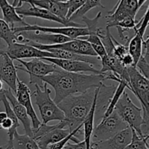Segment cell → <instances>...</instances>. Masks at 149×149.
Masks as SVG:
<instances>
[{
    "mask_svg": "<svg viewBox=\"0 0 149 149\" xmlns=\"http://www.w3.org/2000/svg\"><path fill=\"white\" fill-rule=\"evenodd\" d=\"M105 81L104 74H85L67 72L58 68L52 74L42 77L30 76V84L42 88L44 83L50 85L55 90L52 99L57 105L70 95L82 93L93 88H97Z\"/></svg>",
    "mask_w": 149,
    "mask_h": 149,
    "instance_id": "1",
    "label": "cell"
},
{
    "mask_svg": "<svg viewBox=\"0 0 149 149\" xmlns=\"http://www.w3.org/2000/svg\"><path fill=\"white\" fill-rule=\"evenodd\" d=\"M135 68L138 71L148 79L149 77V65H148V54L141 55L139 61L135 65Z\"/></svg>",
    "mask_w": 149,
    "mask_h": 149,
    "instance_id": "31",
    "label": "cell"
},
{
    "mask_svg": "<svg viewBox=\"0 0 149 149\" xmlns=\"http://www.w3.org/2000/svg\"><path fill=\"white\" fill-rule=\"evenodd\" d=\"M0 10L2 12L3 20L10 26L11 29L15 27V23H19V26H26L29 24L17 14L15 7L7 0H0Z\"/></svg>",
    "mask_w": 149,
    "mask_h": 149,
    "instance_id": "21",
    "label": "cell"
},
{
    "mask_svg": "<svg viewBox=\"0 0 149 149\" xmlns=\"http://www.w3.org/2000/svg\"><path fill=\"white\" fill-rule=\"evenodd\" d=\"M1 149H4V148H3V147H2V148H1Z\"/></svg>",
    "mask_w": 149,
    "mask_h": 149,
    "instance_id": "39",
    "label": "cell"
},
{
    "mask_svg": "<svg viewBox=\"0 0 149 149\" xmlns=\"http://www.w3.org/2000/svg\"><path fill=\"white\" fill-rule=\"evenodd\" d=\"M91 149H96V148H95V147L92 146V147H91Z\"/></svg>",
    "mask_w": 149,
    "mask_h": 149,
    "instance_id": "37",
    "label": "cell"
},
{
    "mask_svg": "<svg viewBox=\"0 0 149 149\" xmlns=\"http://www.w3.org/2000/svg\"><path fill=\"white\" fill-rule=\"evenodd\" d=\"M16 99L20 105L26 109L27 114L29 115L32 123V129H37L42 122L38 118L36 111L33 107L31 98V90L24 81L17 79L16 82Z\"/></svg>",
    "mask_w": 149,
    "mask_h": 149,
    "instance_id": "11",
    "label": "cell"
},
{
    "mask_svg": "<svg viewBox=\"0 0 149 149\" xmlns=\"http://www.w3.org/2000/svg\"><path fill=\"white\" fill-rule=\"evenodd\" d=\"M121 62H122V65L125 67H126V68L130 66H135V65H134L133 59H132V56H131L129 53L127 54L126 55H125V56L121 59Z\"/></svg>",
    "mask_w": 149,
    "mask_h": 149,
    "instance_id": "35",
    "label": "cell"
},
{
    "mask_svg": "<svg viewBox=\"0 0 149 149\" xmlns=\"http://www.w3.org/2000/svg\"><path fill=\"white\" fill-rule=\"evenodd\" d=\"M126 88L130 90L129 85H128L126 81L121 79L119 80V82H118L117 87H116V90H115L114 93H113V96H112L111 99L110 103H109V106H108L107 107V109H106V112H105L103 117H107V116H109V115L113 111L116 103H117V102L119 101L120 97H122V94H123L124 92L125 91V89Z\"/></svg>",
    "mask_w": 149,
    "mask_h": 149,
    "instance_id": "26",
    "label": "cell"
},
{
    "mask_svg": "<svg viewBox=\"0 0 149 149\" xmlns=\"http://www.w3.org/2000/svg\"><path fill=\"white\" fill-rule=\"evenodd\" d=\"M132 137V129L128 127L109 139L92 142L91 147H95L96 149H125L131 142Z\"/></svg>",
    "mask_w": 149,
    "mask_h": 149,
    "instance_id": "17",
    "label": "cell"
},
{
    "mask_svg": "<svg viewBox=\"0 0 149 149\" xmlns=\"http://www.w3.org/2000/svg\"><path fill=\"white\" fill-rule=\"evenodd\" d=\"M100 17H101V12H99L93 19L89 18L87 16H84L81 18V20L85 23V27L88 29L90 35H96V33L99 29V27H97V23Z\"/></svg>",
    "mask_w": 149,
    "mask_h": 149,
    "instance_id": "30",
    "label": "cell"
},
{
    "mask_svg": "<svg viewBox=\"0 0 149 149\" xmlns=\"http://www.w3.org/2000/svg\"><path fill=\"white\" fill-rule=\"evenodd\" d=\"M1 148H2V147H1V146H0V149H1Z\"/></svg>",
    "mask_w": 149,
    "mask_h": 149,
    "instance_id": "38",
    "label": "cell"
},
{
    "mask_svg": "<svg viewBox=\"0 0 149 149\" xmlns=\"http://www.w3.org/2000/svg\"><path fill=\"white\" fill-rule=\"evenodd\" d=\"M146 0H121L118 1L111 10L108 12L106 16V27H114L115 25L127 17L135 18L137 13L143 5L146 2Z\"/></svg>",
    "mask_w": 149,
    "mask_h": 149,
    "instance_id": "7",
    "label": "cell"
},
{
    "mask_svg": "<svg viewBox=\"0 0 149 149\" xmlns=\"http://www.w3.org/2000/svg\"><path fill=\"white\" fill-rule=\"evenodd\" d=\"M42 60L51 63L67 72L76 73V74H84L85 72H90L92 74H102L100 70L96 69L94 65L82 61L51 58H42Z\"/></svg>",
    "mask_w": 149,
    "mask_h": 149,
    "instance_id": "13",
    "label": "cell"
},
{
    "mask_svg": "<svg viewBox=\"0 0 149 149\" xmlns=\"http://www.w3.org/2000/svg\"><path fill=\"white\" fill-rule=\"evenodd\" d=\"M85 2V0H69L67 1L68 3V13L66 15V20H68L83 4Z\"/></svg>",
    "mask_w": 149,
    "mask_h": 149,
    "instance_id": "33",
    "label": "cell"
},
{
    "mask_svg": "<svg viewBox=\"0 0 149 149\" xmlns=\"http://www.w3.org/2000/svg\"><path fill=\"white\" fill-rule=\"evenodd\" d=\"M17 78V69L13 61L5 52L0 50V79L15 93Z\"/></svg>",
    "mask_w": 149,
    "mask_h": 149,
    "instance_id": "14",
    "label": "cell"
},
{
    "mask_svg": "<svg viewBox=\"0 0 149 149\" xmlns=\"http://www.w3.org/2000/svg\"><path fill=\"white\" fill-rule=\"evenodd\" d=\"M0 39H3L7 43V46L14 42H17L16 34L13 33L10 26L1 18H0Z\"/></svg>",
    "mask_w": 149,
    "mask_h": 149,
    "instance_id": "28",
    "label": "cell"
},
{
    "mask_svg": "<svg viewBox=\"0 0 149 149\" xmlns=\"http://www.w3.org/2000/svg\"><path fill=\"white\" fill-rule=\"evenodd\" d=\"M116 87L117 85L116 84H112V85H106L103 82L99 87L95 113V119L97 117V121L103 118Z\"/></svg>",
    "mask_w": 149,
    "mask_h": 149,
    "instance_id": "19",
    "label": "cell"
},
{
    "mask_svg": "<svg viewBox=\"0 0 149 149\" xmlns=\"http://www.w3.org/2000/svg\"><path fill=\"white\" fill-rule=\"evenodd\" d=\"M132 129V128H131ZM132 137L131 142L125 149H149L148 148V138L149 135L141 137L137 134L134 130L132 129Z\"/></svg>",
    "mask_w": 149,
    "mask_h": 149,
    "instance_id": "29",
    "label": "cell"
},
{
    "mask_svg": "<svg viewBox=\"0 0 149 149\" xmlns=\"http://www.w3.org/2000/svg\"><path fill=\"white\" fill-rule=\"evenodd\" d=\"M15 11L20 17H33L43 20H50L62 24L64 27H85L84 25H80L79 23L70 22L68 20H62L59 17L52 15L47 10L40 8L33 4H31L27 1H17V4L15 7Z\"/></svg>",
    "mask_w": 149,
    "mask_h": 149,
    "instance_id": "8",
    "label": "cell"
},
{
    "mask_svg": "<svg viewBox=\"0 0 149 149\" xmlns=\"http://www.w3.org/2000/svg\"><path fill=\"white\" fill-rule=\"evenodd\" d=\"M130 79V91L136 96L142 106L143 117L146 123L148 124L149 111V81L144 77L135 66L127 68Z\"/></svg>",
    "mask_w": 149,
    "mask_h": 149,
    "instance_id": "5",
    "label": "cell"
},
{
    "mask_svg": "<svg viewBox=\"0 0 149 149\" xmlns=\"http://www.w3.org/2000/svg\"><path fill=\"white\" fill-rule=\"evenodd\" d=\"M99 87L96 88L95 96L94 101H93V106H92L91 110L90 113L87 115L86 119L83 122V130H84V142L86 144V149H91L92 143V135H93V129H94V122H95V113L96 103H97V95L99 92Z\"/></svg>",
    "mask_w": 149,
    "mask_h": 149,
    "instance_id": "22",
    "label": "cell"
},
{
    "mask_svg": "<svg viewBox=\"0 0 149 149\" xmlns=\"http://www.w3.org/2000/svg\"><path fill=\"white\" fill-rule=\"evenodd\" d=\"M35 90L33 95L35 97V103L39 108L42 124L47 125L52 121H63L65 117L62 111L50 97L51 90L47 84L44 83L42 89L38 85H34Z\"/></svg>",
    "mask_w": 149,
    "mask_h": 149,
    "instance_id": "4",
    "label": "cell"
},
{
    "mask_svg": "<svg viewBox=\"0 0 149 149\" xmlns=\"http://www.w3.org/2000/svg\"><path fill=\"white\" fill-rule=\"evenodd\" d=\"M95 93L96 88L90 89L84 93L68 96L58 104L65 117L61 121L64 128L67 127L71 132L82 125L91 110Z\"/></svg>",
    "mask_w": 149,
    "mask_h": 149,
    "instance_id": "2",
    "label": "cell"
},
{
    "mask_svg": "<svg viewBox=\"0 0 149 149\" xmlns=\"http://www.w3.org/2000/svg\"><path fill=\"white\" fill-rule=\"evenodd\" d=\"M3 93L10 103V106H11L15 116L17 117V120L21 122V124L23 125L25 134L32 138L33 132H32L31 127V121L29 115L27 114L26 109L18 103L15 96L13 95V91L10 88L4 89L3 90Z\"/></svg>",
    "mask_w": 149,
    "mask_h": 149,
    "instance_id": "16",
    "label": "cell"
},
{
    "mask_svg": "<svg viewBox=\"0 0 149 149\" xmlns=\"http://www.w3.org/2000/svg\"><path fill=\"white\" fill-rule=\"evenodd\" d=\"M15 34L22 31H37L43 32V33H54V34H61L67 37L71 38V39H79L81 37H84L90 35L88 29L86 27H49V26H39L37 24H28L26 26H15L12 29Z\"/></svg>",
    "mask_w": 149,
    "mask_h": 149,
    "instance_id": "9",
    "label": "cell"
},
{
    "mask_svg": "<svg viewBox=\"0 0 149 149\" xmlns=\"http://www.w3.org/2000/svg\"><path fill=\"white\" fill-rule=\"evenodd\" d=\"M144 38L138 33H135L132 38H131L128 44V52L132 56L134 61V65L137 64L139 61L142 53V45Z\"/></svg>",
    "mask_w": 149,
    "mask_h": 149,
    "instance_id": "24",
    "label": "cell"
},
{
    "mask_svg": "<svg viewBox=\"0 0 149 149\" xmlns=\"http://www.w3.org/2000/svg\"><path fill=\"white\" fill-rule=\"evenodd\" d=\"M7 118V113H6L5 112H0V125H1V123H2Z\"/></svg>",
    "mask_w": 149,
    "mask_h": 149,
    "instance_id": "36",
    "label": "cell"
},
{
    "mask_svg": "<svg viewBox=\"0 0 149 149\" xmlns=\"http://www.w3.org/2000/svg\"><path fill=\"white\" fill-rule=\"evenodd\" d=\"M70 132L69 130L64 128L61 122L57 124V127L46 132L42 136L34 140L39 149H49V146L56 143L66 138Z\"/></svg>",
    "mask_w": 149,
    "mask_h": 149,
    "instance_id": "18",
    "label": "cell"
},
{
    "mask_svg": "<svg viewBox=\"0 0 149 149\" xmlns=\"http://www.w3.org/2000/svg\"><path fill=\"white\" fill-rule=\"evenodd\" d=\"M31 4L40 8L47 10L56 17L66 20L68 13V3L67 1L59 0H29Z\"/></svg>",
    "mask_w": 149,
    "mask_h": 149,
    "instance_id": "20",
    "label": "cell"
},
{
    "mask_svg": "<svg viewBox=\"0 0 149 149\" xmlns=\"http://www.w3.org/2000/svg\"><path fill=\"white\" fill-rule=\"evenodd\" d=\"M79 39L85 40L91 45L92 48L97 55V57L101 61L107 55L104 47L100 41V38L97 35H89V36L81 37Z\"/></svg>",
    "mask_w": 149,
    "mask_h": 149,
    "instance_id": "27",
    "label": "cell"
},
{
    "mask_svg": "<svg viewBox=\"0 0 149 149\" xmlns=\"http://www.w3.org/2000/svg\"><path fill=\"white\" fill-rule=\"evenodd\" d=\"M63 149H86V144L84 141H80L77 143H71L68 142Z\"/></svg>",
    "mask_w": 149,
    "mask_h": 149,
    "instance_id": "34",
    "label": "cell"
},
{
    "mask_svg": "<svg viewBox=\"0 0 149 149\" xmlns=\"http://www.w3.org/2000/svg\"><path fill=\"white\" fill-rule=\"evenodd\" d=\"M5 52L13 61L28 59V58L42 59L45 58H52V55L50 52L39 50L30 45L19 43V42H14L7 46V51Z\"/></svg>",
    "mask_w": 149,
    "mask_h": 149,
    "instance_id": "10",
    "label": "cell"
},
{
    "mask_svg": "<svg viewBox=\"0 0 149 149\" xmlns=\"http://www.w3.org/2000/svg\"><path fill=\"white\" fill-rule=\"evenodd\" d=\"M112 39H113V42L115 45L114 50H113V55L121 61V59L125 55L129 53L128 52L127 45H122V44L119 43L118 41H116V39L113 36H112Z\"/></svg>",
    "mask_w": 149,
    "mask_h": 149,
    "instance_id": "32",
    "label": "cell"
},
{
    "mask_svg": "<svg viewBox=\"0 0 149 149\" xmlns=\"http://www.w3.org/2000/svg\"><path fill=\"white\" fill-rule=\"evenodd\" d=\"M128 127V125L113 111L109 116L103 117L97 125L94 127L93 138L94 142L103 141L112 138Z\"/></svg>",
    "mask_w": 149,
    "mask_h": 149,
    "instance_id": "6",
    "label": "cell"
},
{
    "mask_svg": "<svg viewBox=\"0 0 149 149\" xmlns=\"http://www.w3.org/2000/svg\"><path fill=\"white\" fill-rule=\"evenodd\" d=\"M4 149H39L36 141L27 135H20L15 131L11 142H7Z\"/></svg>",
    "mask_w": 149,
    "mask_h": 149,
    "instance_id": "23",
    "label": "cell"
},
{
    "mask_svg": "<svg viewBox=\"0 0 149 149\" xmlns=\"http://www.w3.org/2000/svg\"><path fill=\"white\" fill-rule=\"evenodd\" d=\"M20 65H15L16 69L27 73L29 76L42 77L47 76L58 70V67L52 63H46L42 59L33 58L30 61L17 60Z\"/></svg>",
    "mask_w": 149,
    "mask_h": 149,
    "instance_id": "12",
    "label": "cell"
},
{
    "mask_svg": "<svg viewBox=\"0 0 149 149\" xmlns=\"http://www.w3.org/2000/svg\"><path fill=\"white\" fill-rule=\"evenodd\" d=\"M113 111L138 135L142 138L148 135V124L144 121L142 109L132 102L126 91L124 92Z\"/></svg>",
    "mask_w": 149,
    "mask_h": 149,
    "instance_id": "3",
    "label": "cell"
},
{
    "mask_svg": "<svg viewBox=\"0 0 149 149\" xmlns=\"http://www.w3.org/2000/svg\"><path fill=\"white\" fill-rule=\"evenodd\" d=\"M17 35L21 36L26 40L42 45H58V44H63L72 40L71 38L67 37L63 35L43 33V32L37 31H22L17 33Z\"/></svg>",
    "mask_w": 149,
    "mask_h": 149,
    "instance_id": "15",
    "label": "cell"
},
{
    "mask_svg": "<svg viewBox=\"0 0 149 149\" xmlns=\"http://www.w3.org/2000/svg\"><path fill=\"white\" fill-rule=\"evenodd\" d=\"M98 7H101V8H105V6L103 5L101 1L100 0H87L85 1L84 4L68 20L70 22L77 23L76 20H78L79 19L81 20V18L86 16L87 13H88L90 10Z\"/></svg>",
    "mask_w": 149,
    "mask_h": 149,
    "instance_id": "25",
    "label": "cell"
}]
</instances>
